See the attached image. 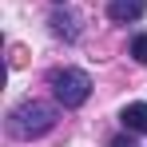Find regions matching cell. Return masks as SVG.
Listing matches in <instances>:
<instances>
[{
	"label": "cell",
	"instance_id": "cell-6",
	"mask_svg": "<svg viewBox=\"0 0 147 147\" xmlns=\"http://www.w3.org/2000/svg\"><path fill=\"white\" fill-rule=\"evenodd\" d=\"M131 60H139V64H147V32H139V36L131 40Z\"/></svg>",
	"mask_w": 147,
	"mask_h": 147
},
{
	"label": "cell",
	"instance_id": "cell-2",
	"mask_svg": "<svg viewBox=\"0 0 147 147\" xmlns=\"http://www.w3.org/2000/svg\"><path fill=\"white\" fill-rule=\"evenodd\" d=\"M48 88L60 107H84L88 96H92V76L84 68H56L48 76Z\"/></svg>",
	"mask_w": 147,
	"mask_h": 147
},
{
	"label": "cell",
	"instance_id": "cell-3",
	"mask_svg": "<svg viewBox=\"0 0 147 147\" xmlns=\"http://www.w3.org/2000/svg\"><path fill=\"white\" fill-rule=\"evenodd\" d=\"M147 12V0H107V16L115 24H131Z\"/></svg>",
	"mask_w": 147,
	"mask_h": 147
},
{
	"label": "cell",
	"instance_id": "cell-7",
	"mask_svg": "<svg viewBox=\"0 0 147 147\" xmlns=\"http://www.w3.org/2000/svg\"><path fill=\"white\" fill-rule=\"evenodd\" d=\"M131 135H135V131H127V135H119V139H111V147H135V143H131Z\"/></svg>",
	"mask_w": 147,
	"mask_h": 147
},
{
	"label": "cell",
	"instance_id": "cell-8",
	"mask_svg": "<svg viewBox=\"0 0 147 147\" xmlns=\"http://www.w3.org/2000/svg\"><path fill=\"white\" fill-rule=\"evenodd\" d=\"M56 4H60V0H56Z\"/></svg>",
	"mask_w": 147,
	"mask_h": 147
},
{
	"label": "cell",
	"instance_id": "cell-4",
	"mask_svg": "<svg viewBox=\"0 0 147 147\" xmlns=\"http://www.w3.org/2000/svg\"><path fill=\"white\" fill-rule=\"evenodd\" d=\"M119 119H123V127H127V131H135V135H147V103H143V99L127 103V107L119 111Z\"/></svg>",
	"mask_w": 147,
	"mask_h": 147
},
{
	"label": "cell",
	"instance_id": "cell-5",
	"mask_svg": "<svg viewBox=\"0 0 147 147\" xmlns=\"http://www.w3.org/2000/svg\"><path fill=\"white\" fill-rule=\"evenodd\" d=\"M52 32H56V36H64V40H76V36H80V28H76V16L72 12H68V8H64V12H52Z\"/></svg>",
	"mask_w": 147,
	"mask_h": 147
},
{
	"label": "cell",
	"instance_id": "cell-1",
	"mask_svg": "<svg viewBox=\"0 0 147 147\" xmlns=\"http://www.w3.org/2000/svg\"><path fill=\"white\" fill-rule=\"evenodd\" d=\"M56 127V107L44 99H24L8 111V131L16 139H40Z\"/></svg>",
	"mask_w": 147,
	"mask_h": 147
}]
</instances>
